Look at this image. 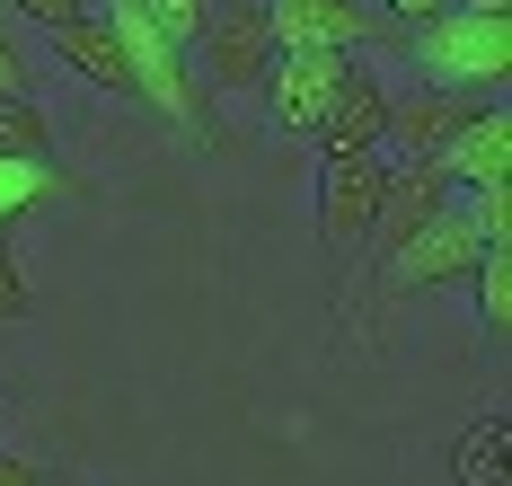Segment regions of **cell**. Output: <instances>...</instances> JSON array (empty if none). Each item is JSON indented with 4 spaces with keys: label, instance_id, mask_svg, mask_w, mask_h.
Returning a JSON list of instances; mask_svg holds the SVG:
<instances>
[{
    "label": "cell",
    "instance_id": "1",
    "mask_svg": "<svg viewBox=\"0 0 512 486\" xmlns=\"http://www.w3.org/2000/svg\"><path fill=\"white\" fill-rule=\"evenodd\" d=\"M106 27H115V45H124V71H133V98L151 115H168L195 151H221V107L204 98V80H195V62L177 54L168 36H159L151 18L133 9V0H115V9H98Z\"/></svg>",
    "mask_w": 512,
    "mask_h": 486
},
{
    "label": "cell",
    "instance_id": "2",
    "mask_svg": "<svg viewBox=\"0 0 512 486\" xmlns=\"http://www.w3.org/2000/svg\"><path fill=\"white\" fill-rule=\"evenodd\" d=\"M389 45H407V62H424V89H451V98H504L512 80V18L442 9L424 27H389Z\"/></svg>",
    "mask_w": 512,
    "mask_h": 486
},
{
    "label": "cell",
    "instance_id": "3",
    "mask_svg": "<svg viewBox=\"0 0 512 486\" xmlns=\"http://www.w3.org/2000/svg\"><path fill=\"white\" fill-rule=\"evenodd\" d=\"M186 62H195V80H204L212 107H221V98H256L265 71L283 62L265 0H212V18H204V36L186 45Z\"/></svg>",
    "mask_w": 512,
    "mask_h": 486
},
{
    "label": "cell",
    "instance_id": "4",
    "mask_svg": "<svg viewBox=\"0 0 512 486\" xmlns=\"http://www.w3.org/2000/svg\"><path fill=\"white\" fill-rule=\"evenodd\" d=\"M486 248H504V239H486L468 204H442V213H433L407 248L389 257V292H451V283H468V274H477V257H486Z\"/></svg>",
    "mask_w": 512,
    "mask_h": 486
},
{
    "label": "cell",
    "instance_id": "5",
    "mask_svg": "<svg viewBox=\"0 0 512 486\" xmlns=\"http://www.w3.org/2000/svg\"><path fill=\"white\" fill-rule=\"evenodd\" d=\"M451 204V168L442 160H389V186H380V213H371V230H362V257H371V274L389 266L398 248H407L424 221Z\"/></svg>",
    "mask_w": 512,
    "mask_h": 486
},
{
    "label": "cell",
    "instance_id": "6",
    "mask_svg": "<svg viewBox=\"0 0 512 486\" xmlns=\"http://www.w3.org/2000/svg\"><path fill=\"white\" fill-rule=\"evenodd\" d=\"M495 107V98H451V89H389V133H380V151L389 160H451V142H460L477 115Z\"/></svg>",
    "mask_w": 512,
    "mask_h": 486
},
{
    "label": "cell",
    "instance_id": "7",
    "mask_svg": "<svg viewBox=\"0 0 512 486\" xmlns=\"http://www.w3.org/2000/svg\"><path fill=\"white\" fill-rule=\"evenodd\" d=\"M354 80V54H283L274 71H265V115H274V133H292V142H309L318 133V115L336 107V89Z\"/></svg>",
    "mask_w": 512,
    "mask_h": 486
},
{
    "label": "cell",
    "instance_id": "8",
    "mask_svg": "<svg viewBox=\"0 0 512 486\" xmlns=\"http://www.w3.org/2000/svg\"><path fill=\"white\" fill-rule=\"evenodd\" d=\"M265 18L283 54H362L389 36V18H371L362 0H265Z\"/></svg>",
    "mask_w": 512,
    "mask_h": 486
},
{
    "label": "cell",
    "instance_id": "9",
    "mask_svg": "<svg viewBox=\"0 0 512 486\" xmlns=\"http://www.w3.org/2000/svg\"><path fill=\"white\" fill-rule=\"evenodd\" d=\"M380 186H389V151H362V160H327L318 168V239L336 257H354L371 213H380Z\"/></svg>",
    "mask_w": 512,
    "mask_h": 486
},
{
    "label": "cell",
    "instance_id": "10",
    "mask_svg": "<svg viewBox=\"0 0 512 486\" xmlns=\"http://www.w3.org/2000/svg\"><path fill=\"white\" fill-rule=\"evenodd\" d=\"M380 133H389V89L354 62V80L336 89V107L318 115L309 151H318V160H362V151H380Z\"/></svg>",
    "mask_w": 512,
    "mask_h": 486
},
{
    "label": "cell",
    "instance_id": "11",
    "mask_svg": "<svg viewBox=\"0 0 512 486\" xmlns=\"http://www.w3.org/2000/svg\"><path fill=\"white\" fill-rule=\"evenodd\" d=\"M53 62L71 71V80H89L106 98H133V71H124V45H115V27H106L98 9L89 18H71V27H53ZM142 107V98H133Z\"/></svg>",
    "mask_w": 512,
    "mask_h": 486
},
{
    "label": "cell",
    "instance_id": "12",
    "mask_svg": "<svg viewBox=\"0 0 512 486\" xmlns=\"http://www.w3.org/2000/svg\"><path fill=\"white\" fill-rule=\"evenodd\" d=\"M451 186H477V195H495L504 186V168H512V115L504 107H486L477 124H468L460 142H451Z\"/></svg>",
    "mask_w": 512,
    "mask_h": 486
},
{
    "label": "cell",
    "instance_id": "13",
    "mask_svg": "<svg viewBox=\"0 0 512 486\" xmlns=\"http://www.w3.org/2000/svg\"><path fill=\"white\" fill-rule=\"evenodd\" d=\"M36 204H98V186H89V177H71V168L0 160V230H9V221H27Z\"/></svg>",
    "mask_w": 512,
    "mask_h": 486
},
{
    "label": "cell",
    "instance_id": "14",
    "mask_svg": "<svg viewBox=\"0 0 512 486\" xmlns=\"http://www.w3.org/2000/svg\"><path fill=\"white\" fill-rule=\"evenodd\" d=\"M53 115L36 107V98H0V160H27V168H62L53 160Z\"/></svg>",
    "mask_w": 512,
    "mask_h": 486
},
{
    "label": "cell",
    "instance_id": "15",
    "mask_svg": "<svg viewBox=\"0 0 512 486\" xmlns=\"http://www.w3.org/2000/svg\"><path fill=\"white\" fill-rule=\"evenodd\" d=\"M504 442H512V416H477V425L451 442L460 486H512V478H504Z\"/></svg>",
    "mask_w": 512,
    "mask_h": 486
},
{
    "label": "cell",
    "instance_id": "16",
    "mask_svg": "<svg viewBox=\"0 0 512 486\" xmlns=\"http://www.w3.org/2000/svg\"><path fill=\"white\" fill-rule=\"evenodd\" d=\"M468 292H477V319H486V336L504 345V336H512V257H504V248H486V257H477Z\"/></svg>",
    "mask_w": 512,
    "mask_h": 486
},
{
    "label": "cell",
    "instance_id": "17",
    "mask_svg": "<svg viewBox=\"0 0 512 486\" xmlns=\"http://www.w3.org/2000/svg\"><path fill=\"white\" fill-rule=\"evenodd\" d=\"M133 9L151 18V27L168 36V45H177V54H186V45L204 36V18H212V0H133Z\"/></svg>",
    "mask_w": 512,
    "mask_h": 486
},
{
    "label": "cell",
    "instance_id": "18",
    "mask_svg": "<svg viewBox=\"0 0 512 486\" xmlns=\"http://www.w3.org/2000/svg\"><path fill=\"white\" fill-rule=\"evenodd\" d=\"M36 310V283H27V257L9 248V230H0V327L9 319H27Z\"/></svg>",
    "mask_w": 512,
    "mask_h": 486
},
{
    "label": "cell",
    "instance_id": "19",
    "mask_svg": "<svg viewBox=\"0 0 512 486\" xmlns=\"http://www.w3.org/2000/svg\"><path fill=\"white\" fill-rule=\"evenodd\" d=\"M0 18H27V27H71V18H89V0H0Z\"/></svg>",
    "mask_w": 512,
    "mask_h": 486
},
{
    "label": "cell",
    "instance_id": "20",
    "mask_svg": "<svg viewBox=\"0 0 512 486\" xmlns=\"http://www.w3.org/2000/svg\"><path fill=\"white\" fill-rule=\"evenodd\" d=\"M0 98H36L27 89V45L9 36V18H0Z\"/></svg>",
    "mask_w": 512,
    "mask_h": 486
},
{
    "label": "cell",
    "instance_id": "21",
    "mask_svg": "<svg viewBox=\"0 0 512 486\" xmlns=\"http://www.w3.org/2000/svg\"><path fill=\"white\" fill-rule=\"evenodd\" d=\"M371 18H389V27H424V18H442L451 0H362Z\"/></svg>",
    "mask_w": 512,
    "mask_h": 486
},
{
    "label": "cell",
    "instance_id": "22",
    "mask_svg": "<svg viewBox=\"0 0 512 486\" xmlns=\"http://www.w3.org/2000/svg\"><path fill=\"white\" fill-rule=\"evenodd\" d=\"M0 486H45V469H36L27 451H0Z\"/></svg>",
    "mask_w": 512,
    "mask_h": 486
},
{
    "label": "cell",
    "instance_id": "23",
    "mask_svg": "<svg viewBox=\"0 0 512 486\" xmlns=\"http://www.w3.org/2000/svg\"><path fill=\"white\" fill-rule=\"evenodd\" d=\"M451 9H477V18H512V0H451Z\"/></svg>",
    "mask_w": 512,
    "mask_h": 486
}]
</instances>
